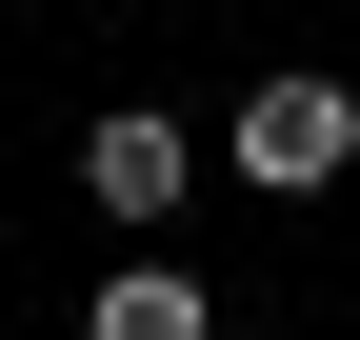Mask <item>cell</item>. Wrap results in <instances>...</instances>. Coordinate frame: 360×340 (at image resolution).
I'll use <instances>...</instances> for the list:
<instances>
[{
    "label": "cell",
    "mask_w": 360,
    "mask_h": 340,
    "mask_svg": "<svg viewBox=\"0 0 360 340\" xmlns=\"http://www.w3.org/2000/svg\"><path fill=\"white\" fill-rule=\"evenodd\" d=\"M80 340H220V301H200L180 261H120L101 301H80Z\"/></svg>",
    "instance_id": "3957f363"
},
{
    "label": "cell",
    "mask_w": 360,
    "mask_h": 340,
    "mask_svg": "<svg viewBox=\"0 0 360 340\" xmlns=\"http://www.w3.org/2000/svg\"><path fill=\"white\" fill-rule=\"evenodd\" d=\"M340 160H360V100H340L321 60H281V80H240V120H220V181H260V200H321Z\"/></svg>",
    "instance_id": "6da1fadb"
},
{
    "label": "cell",
    "mask_w": 360,
    "mask_h": 340,
    "mask_svg": "<svg viewBox=\"0 0 360 340\" xmlns=\"http://www.w3.org/2000/svg\"><path fill=\"white\" fill-rule=\"evenodd\" d=\"M180 181H200V140H180L160 100H101V120H80V200H101L120 240H160V221H180Z\"/></svg>",
    "instance_id": "7a4b0ae2"
}]
</instances>
